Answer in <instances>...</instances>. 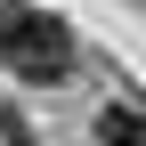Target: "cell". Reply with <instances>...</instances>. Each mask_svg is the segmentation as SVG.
Listing matches in <instances>:
<instances>
[{"label":"cell","instance_id":"6da1fadb","mask_svg":"<svg viewBox=\"0 0 146 146\" xmlns=\"http://www.w3.org/2000/svg\"><path fill=\"white\" fill-rule=\"evenodd\" d=\"M0 65H8L25 89H57L65 73H73V33H65V16L8 0V8H0Z\"/></svg>","mask_w":146,"mask_h":146},{"label":"cell","instance_id":"7a4b0ae2","mask_svg":"<svg viewBox=\"0 0 146 146\" xmlns=\"http://www.w3.org/2000/svg\"><path fill=\"white\" fill-rule=\"evenodd\" d=\"M89 146H146V114L138 106H106L98 130H89Z\"/></svg>","mask_w":146,"mask_h":146}]
</instances>
